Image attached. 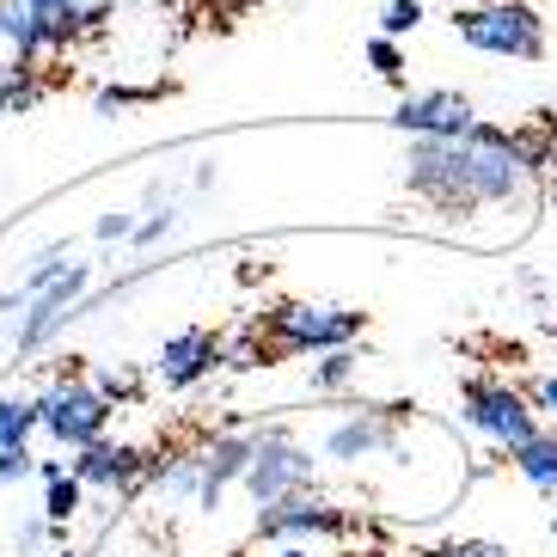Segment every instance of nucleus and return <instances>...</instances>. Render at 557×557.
Instances as JSON below:
<instances>
[{"label": "nucleus", "instance_id": "1", "mask_svg": "<svg viewBox=\"0 0 557 557\" xmlns=\"http://www.w3.org/2000/svg\"><path fill=\"white\" fill-rule=\"evenodd\" d=\"M527 178H533L527 141H515L508 129H491V123H472L466 135H447V141L410 135V153H405V184L442 214L515 202L527 190Z\"/></svg>", "mask_w": 557, "mask_h": 557}, {"label": "nucleus", "instance_id": "2", "mask_svg": "<svg viewBox=\"0 0 557 557\" xmlns=\"http://www.w3.org/2000/svg\"><path fill=\"white\" fill-rule=\"evenodd\" d=\"M459 44L478 55H508V62H540L545 55V18L533 0H472L454 13Z\"/></svg>", "mask_w": 557, "mask_h": 557}, {"label": "nucleus", "instance_id": "3", "mask_svg": "<svg viewBox=\"0 0 557 557\" xmlns=\"http://www.w3.org/2000/svg\"><path fill=\"white\" fill-rule=\"evenodd\" d=\"M263 331H270L276 356H325V349H344L361 337V312L325 307V300H282V307H270Z\"/></svg>", "mask_w": 557, "mask_h": 557}, {"label": "nucleus", "instance_id": "4", "mask_svg": "<svg viewBox=\"0 0 557 557\" xmlns=\"http://www.w3.org/2000/svg\"><path fill=\"white\" fill-rule=\"evenodd\" d=\"M466 423L478 429V435H491L496 447H527L533 435H540V410H533V398L515 393L508 380H466Z\"/></svg>", "mask_w": 557, "mask_h": 557}, {"label": "nucleus", "instance_id": "5", "mask_svg": "<svg viewBox=\"0 0 557 557\" xmlns=\"http://www.w3.org/2000/svg\"><path fill=\"white\" fill-rule=\"evenodd\" d=\"M37 410H44V429H50L62 447H92V442H104V423H111V398L92 386V380H74V374H62L50 386V393L37 398Z\"/></svg>", "mask_w": 557, "mask_h": 557}, {"label": "nucleus", "instance_id": "6", "mask_svg": "<svg viewBox=\"0 0 557 557\" xmlns=\"http://www.w3.org/2000/svg\"><path fill=\"white\" fill-rule=\"evenodd\" d=\"M307 484H312L307 447H295L288 435H263L251 466H246V491L258 496V503H276V496H295V491H307Z\"/></svg>", "mask_w": 557, "mask_h": 557}, {"label": "nucleus", "instance_id": "7", "mask_svg": "<svg viewBox=\"0 0 557 557\" xmlns=\"http://www.w3.org/2000/svg\"><path fill=\"white\" fill-rule=\"evenodd\" d=\"M344 515L319 496L295 491V496H276V503H258V533L263 540H300V533H344Z\"/></svg>", "mask_w": 557, "mask_h": 557}, {"label": "nucleus", "instance_id": "8", "mask_svg": "<svg viewBox=\"0 0 557 557\" xmlns=\"http://www.w3.org/2000/svg\"><path fill=\"white\" fill-rule=\"evenodd\" d=\"M86 282H92V270L74 263L62 282H50L44 295H32V312H25V325H18V349H44V344H50L55 331L74 319V300L86 295Z\"/></svg>", "mask_w": 557, "mask_h": 557}, {"label": "nucleus", "instance_id": "9", "mask_svg": "<svg viewBox=\"0 0 557 557\" xmlns=\"http://www.w3.org/2000/svg\"><path fill=\"white\" fill-rule=\"evenodd\" d=\"M227 361V349H221V337L214 331H178V337H165L160 356H153V374L165 380V386H197L202 374H214Z\"/></svg>", "mask_w": 557, "mask_h": 557}, {"label": "nucleus", "instance_id": "10", "mask_svg": "<svg viewBox=\"0 0 557 557\" xmlns=\"http://www.w3.org/2000/svg\"><path fill=\"white\" fill-rule=\"evenodd\" d=\"M393 123L405 135H429V141H447V135H466L478 123L472 104L459 99V92H410L405 104L393 111Z\"/></svg>", "mask_w": 557, "mask_h": 557}, {"label": "nucleus", "instance_id": "11", "mask_svg": "<svg viewBox=\"0 0 557 557\" xmlns=\"http://www.w3.org/2000/svg\"><path fill=\"white\" fill-rule=\"evenodd\" d=\"M141 472H148V454L141 447H123V442H92L74 459V478L92 484V491H129Z\"/></svg>", "mask_w": 557, "mask_h": 557}, {"label": "nucleus", "instance_id": "12", "mask_svg": "<svg viewBox=\"0 0 557 557\" xmlns=\"http://www.w3.org/2000/svg\"><path fill=\"white\" fill-rule=\"evenodd\" d=\"M251 454H258V442H251V435H221V442L202 454V496H197V503L202 508L221 503V491H227L233 478H246Z\"/></svg>", "mask_w": 557, "mask_h": 557}, {"label": "nucleus", "instance_id": "13", "mask_svg": "<svg viewBox=\"0 0 557 557\" xmlns=\"http://www.w3.org/2000/svg\"><path fill=\"white\" fill-rule=\"evenodd\" d=\"M398 442L393 417H349V423L331 429V459H368V454H386Z\"/></svg>", "mask_w": 557, "mask_h": 557}, {"label": "nucleus", "instance_id": "14", "mask_svg": "<svg viewBox=\"0 0 557 557\" xmlns=\"http://www.w3.org/2000/svg\"><path fill=\"white\" fill-rule=\"evenodd\" d=\"M0 44L18 55V62L32 67L37 55L50 50V37H44V18L32 13V0H0Z\"/></svg>", "mask_w": 557, "mask_h": 557}, {"label": "nucleus", "instance_id": "15", "mask_svg": "<svg viewBox=\"0 0 557 557\" xmlns=\"http://www.w3.org/2000/svg\"><path fill=\"white\" fill-rule=\"evenodd\" d=\"M515 472L533 484V491H545V496H557V429H540L527 447H515Z\"/></svg>", "mask_w": 557, "mask_h": 557}, {"label": "nucleus", "instance_id": "16", "mask_svg": "<svg viewBox=\"0 0 557 557\" xmlns=\"http://www.w3.org/2000/svg\"><path fill=\"white\" fill-rule=\"evenodd\" d=\"M32 429H44V410L37 398H0V447H25L32 442Z\"/></svg>", "mask_w": 557, "mask_h": 557}, {"label": "nucleus", "instance_id": "17", "mask_svg": "<svg viewBox=\"0 0 557 557\" xmlns=\"http://www.w3.org/2000/svg\"><path fill=\"white\" fill-rule=\"evenodd\" d=\"M37 104V74L25 62L0 67V111H32Z\"/></svg>", "mask_w": 557, "mask_h": 557}, {"label": "nucleus", "instance_id": "18", "mask_svg": "<svg viewBox=\"0 0 557 557\" xmlns=\"http://www.w3.org/2000/svg\"><path fill=\"white\" fill-rule=\"evenodd\" d=\"M81 496H86V484H81V478H55V484H50V503H44V521H50V527H62V521H74V515H81Z\"/></svg>", "mask_w": 557, "mask_h": 557}, {"label": "nucleus", "instance_id": "19", "mask_svg": "<svg viewBox=\"0 0 557 557\" xmlns=\"http://www.w3.org/2000/svg\"><path fill=\"white\" fill-rule=\"evenodd\" d=\"M356 361H361V356H356L349 344H344V349H325V361L312 368V386H319V393H337V386L356 374Z\"/></svg>", "mask_w": 557, "mask_h": 557}, {"label": "nucleus", "instance_id": "20", "mask_svg": "<svg viewBox=\"0 0 557 557\" xmlns=\"http://www.w3.org/2000/svg\"><path fill=\"white\" fill-rule=\"evenodd\" d=\"M423 25V0H386V13H380V37H410Z\"/></svg>", "mask_w": 557, "mask_h": 557}, {"label": "nucleus", "instance_id": "21", "mask_svg": "<svg viewBox=\"0 0 557 557\" xmlns=\"http://www.w3.org/2000/svg\"><path fill=\"white\" fill-rule=\"evenodd\" d=\"M368 67L393 86L405 81V50H398V37H374V44H368Z\"/></svg>", "mask_w": 557, "mask_h": 557}, {"label": "nucleus", "instance_id": "22", "mask_svg": "<svg viewBox=\"0 0 557 557\" xmlns=\"http://www.w3.org/2000/svg\"><path fill=\"white\" fill-rule=\"evenodd\" d=\"M67 270H74V263H67V251H44V258L32 263V276H25V300H32V295H44L50 282H62Z\"/></svg>", "mask_w": 557, "mask_h": 557}, {"label": "nucleus", "instance_id": "23", "mask_svg": "<svg viewBox=\"0 0 557 557\" xmlns=\"http://www.w3.org/2000/svg\"><path fill=\"white\" fill-rule=\"evenodd\" d=\"M423 557H508V552L491 540H442V545H429Z\"/></svg>", "mask_w": 557, "mask_h": 557}, {"label": "nucleus", "instance_id": "24", "mask_svg": "<svg viewBox=\"0 0 557 557\" xmlns=\"http://www.w3.org/2000/svg\"><path fill=\"white\" fill-rule=\"evenodd\" d=\"M165 491H184V496H202V459H178L165 472Z\"/></svg>", "mask_w": 557, "mask_h": 557}, {"label": "nucleus", "instance_id": "25", "mask_svg": "<svg viewBox=\"0 0 557 557\" xmlns=\"http://www.w3.org/2000/svg\"><path fill=\"white\" fill-rule=\"evenodd\" d=\"M67 7H74V0H32V13L44 18V37H50V50H55V32H62Z\"/></svg>", "mask_w": 557, "mask_h": 557}, {"label": "nucleus", "instance_id": "26", "mask_svg": "<svg viewBox=\"0 0 557 557\" xmlns=\"http://www.w3.org/2000/svg\"><path fill=\"white\" fill-rule=\"evenodd\" d=\"M25 472H32V454H25V447H0V491L18 484Z\"/></svg>", "mask_w": 557, "mask_h": 557}, {"label": "nucleus", "instance_id": "27", "mask_svg": "<svg viewBox=\"0 0 557 557\" xmlns=\"http://www.w3.org/2000/svg\"><path fill=\"white\" fill-rule=\"evenodd\" d=\"M153 92H129V86H104L99 92V111H135V104H148Z\"/></svg>", "mask_w": 557, "mask_h": 557}, {"label": "nucleus", "instance_id": "28", "mask_svg": "<svg viewBox=\"0 0 557 557\" xmlns=\"http://www.w3.org/2000/svg\"><path fill=\"white\" fill-rule=\"evenodd\" d=\"M178 7H190V13H214V18H233V13H251L258 0H178Z\"/></svg>", "mask_w": 557, "mask_h": 557}, {"label": "nucleus", "instance_id": "29", "mask_svg": "<svg viewBox=\"0 0 557 557\" xmlns=\"http://www.w3.org/2000/svg\"><path fill=\"white\" fill-rule=\"evenodd\" d=\"M527 398H533V410H552L557 417V374H540L533 386H527Z\"/></svg>", "mask_w": 557, "mask_h": 557}, {"label": "nucleus", "instance_id": "30", "mask_svg": "<svg viewBox=\"0 0 557 557\" xmlns=\"http://www.w3.org/2000/svg\"><path fill=\"white\" fill-rule=\"evenodd\" d=\"M165 233H172V214H153V221H141V227H135V246H160Z\"/></svg>", "mask_w": 557, "mask_h": 557}, {"label": "nucleus", "instance_id": "31", "mask_svg": "<svg viewBox=\"0 0 557 557\" xmlns=\"http://www.w3.org/2000/svg\"><path fill=\"white\" fill-rule=\"evenodd\" d=\"M135 386H141L135 374H104V380H99V393L111 398V405H116V398H135Z\"/></svg>", "mask_w": 557, "mask_h": 557}, {"label": "nucleus", "instance_id": "32", "mask_svg": "<svg viewBox=\"0 0 557 557\" xmlns=\"http://www.w3.org/2000/svg\"><path fill=\"white\" fill-rule=\"evenodd\" d=\"M99 239H135V221H129V214H104Z\"/></svg>", "mask_w": 557, "mask_h": 557}, {"label": "nucleus", "instance_id": "33", "mask_svg": "<svg viewBox=\"0 0 557 557\" xmlns=\"http://www.w3.org/2000/svg\"><path fill=\"white\" fill-rule=\"evenodd\" d=\"M276 557H312V552H300V545H282V552Z\"/></svg>", "mask_w": 557, "mask_h": 557}]
</instances>
